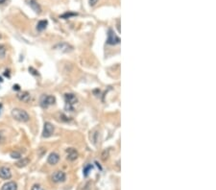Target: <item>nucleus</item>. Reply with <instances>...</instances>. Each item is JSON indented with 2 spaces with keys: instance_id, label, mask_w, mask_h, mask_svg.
<instances>
[{
  "instance_id": "nucleus-1",
  "label": "nucleus",
  "mask_w": 216,
  "mask_h": 190,
  "mask_svg": "<svg viewBox=\"0 0 216 190\" xmlns=\"http://www.w3.org/2000/svg\"><path fill=\"white\" fill-rule=\"evenodd\" d=\"M12 116L14 119H16V121H19V122H28L30 120V116H29L28 112L22 109H18V108L13 109Z\"/></svg>"
},
{
  "instance_id": "nucleus-2",
  "label": "nucleus",
  "mask_w": 216,
  "mask_h": 190,
  "mask_svg": "<svg viewBox=\"0 0 216 190\" xmlns=\"http://www.w3.org/2000/svg\"><path fill=\"white\" fill-rule=\"evenodd\" d=\"M64 102H65V109L67 111H74V106L77 104L78 99L73 93H65L64 94Z\"/></svg>"
},
{
  "instance_id": "nucleus-3",
  "label": "nucleus",
  "mask_w": 216,
  "mask_h": 190,
  "mask_svg": "<svg viewBox=\"0 0 216 190\" xmlns=\"http://www.w3.org/2000/svg\"><path fill=\"white\" fill-rule=\"evenodd\" d=\"M55 103H56V98L53 95H42L41 98V106L43 109L49 108Z\"/></svg>"
},
{
  "instance_id": "nucleus-4",
  "label": "nucleus",
  "mask_w": 216,
  "mask_h": 190,
  "mask_svg": "<svg viewBox=\"0 0 216 190\" xmlns=\"http://www.w3.org/2000/svg\"><path fill=\"white\" fill-rule=\"evenodd\" d=\"M107 43L109 45H116V44H118V43H120V38L114 34L112 29H109V31H108Z\"/></svg>"
},
{
  "instance_id": "nucleus-5",
  "label": "nucleus",
  "mask_w": 216,
  "mask_h": 190,
  "mask_svg": "<svg viewBox=\"0 0 216 190\" xmlns=\"http://www.w3.org/2000/svg\"><path fill=\"white\" fill-rule=\"evenodd\" d=\"M54 49L56 50H60L62 52H64V53H68V52H71L73 50V47L68 44L67 42H60V43H57L56 45H54L53 47Z\"/></svg>"
},
{
  "instance_id": "nucleus-6",
  "label": "nucleus",
  "mask_w": 216,
  "mask_h": 190,
  "mask_svg": "<svg viewBox=\"0 0 216 190\" xmlns=\"http://www.w3.org/2000/svg\"><path fill=\"white\" fill-rule=\"evenodd\" d=\"M54 134V126L50 122H45L44 127H43V131H42V136L43 137H50Z\"/></svg>"
},
{
  "instance_id": "nucleus-7",
  "label": "nucleus",
  "mask_w": 216,
  "mask_h": 190,
  "mask_svg": "<svg viewBox=\"0 0 216 190\" xmlns=\"http://www.w3.org/2000/svg\"><path fill=\"white\" fill-rule=\"evenodd\" d=\"M67 180V175L63 171H56L53 175H52V181L54 182H64Z\"/></svg>"
},
{
  "instance_id": "nucleus-8",
  "label": "nucleus",
  "mask_w": 216,
  "mask_h": 190,
  "mask_svg": "<svg viewBox=\"0 0 216 190\" xmlns=\"http://www.w3.org/2000/svg\"><path fill=\"white\" fill-rule=\"evenodd\" d=\"M27 3V5L34 11L36 14H41V7L39 5V3L36 0H25Z\"/></svg>"
},
{
  "instance_id": "nucleus-9",
  "label": "nucleus",
  "mask_w": 216,
  "mask_h": 190,
  "mask_svg": "<svg viewBox=\"0 0 216 190\" xmlns=\"http://www.w3.org/2000/svg\"><path fill=\"white\" fill-rule=\"evenodd\" d=\"M0 178L3 179V180H10L12 178V171L9 167H0Z\"/></svg>"
},
{
  "instance_id": "nucleus-10",
  "label": "nucleus",
  "mask_w": 216,
  "mask_h": 190,
  "mask_svg": "<svg viewBox=\"0 0 216 190\" xmlns=\"http://www.w3.org/2000/svg\"><path fill=\"white\" fill-rule=\"evenodd\" d=\"M67 159L68 160H70V161H74V160L78 158V152H77L74 148H67Z\"/></svg>"
},
{
  "instance_id": "nucleus-11",
  "label": "nucleus",
  "mask_w": 216,
  "mask_h": 190,
  "mask_svg": "<svg viewBox=\"0 0 216 190\" xmlns=\"http://www.w3.org/2000/svg\"><path fill=\"white\" fill-rule=\"evenodd\" d=\"M59 160H60V156L57 153H51L48 156V159H47V162L50 165H55V164H57L59 162Z\"/></svg>"
},
{
  "instance_id": "nucleus-12",
  "label": "nucleus",
  "mask_w": 216,
  "mask_h": 190,
  "mask_svg": "<svg viewBox=\"0 0 216 190\" xmlns=\"http://www.w3.org/2000/svg\"><path fill=\"white\" fill-rule=\"evenodd\" d=\"M16 96L18 99L24 102V103H29V102L31 101V94L27 92V91H23V92H21V93H18Z\"/></svg>"
},
{
  "instance_id": "nucleus-13",
  "label": "nucleus",
  "mask_w": 216,
  "mask_h": 190,
  "mask_svg": "<svg viewBox=\"0 0 216 190\" xmlns=\"http://www.w3.org/2000/svg\"><path fill=\"white\" fill-rule=\"evenodd\" d=\"M1 190H17V185L14 181H8L2 186Z\"/></svg>"
},
{
  "instance_id": "nucleus-14",
  "label": "nucleus",
  "mask_w": 216,
  "mask_h": 190,
  "mask_svg": "<svg viewBox=\"0 0 216 190\" xmlns=\"http://www.w3.org/2000/svg\"><path fill=\"white\" fill-rule=\"evenodd\" d=\"M47 25H48V21H47L46 19L39 20L38 22V24H36V30L39 31V32H41L47 27Z\"/></svg>"
},
{
  "instance_id": "nucleus-15",
  "label": "nucleus",
  "mask_w": 216,
  "mask_h": 190,
  "mask_svg": "<svg viewBox=\"0 0 216 190\" xmlns=\"http://www.w3.org/2000/svg\"><path fill=\"white\" fill-rule=\"evenodd\" d=\"M29 162H30V159H26V158H24V159H22L18 160V161L16 163V165L18 168H22V167H25L26 165H28Z\"/></svg>"
},
{
  "instance_id": "nucleus-16",
  "label": "nucleus",
  "mask_w": 216,
  "mask_h": 190,
  "mask_svg": "<svg viewBox=\"0 0 216 190\" xmlns=\"http://www.w3.org/2000/svg\"><path fill=\"white\" fill-rule=\"evenodd\" d=\"M92 165L91 164H87V165L84 167V170H83V173H84V176L85 177H87L89 176V172L91 171V169H92Z\"/></svg>"
},
{
  "instance_id": "nucleus-17",
  "label": "nucleus",
  "mask_w": 216,
  "mask_h": 190,
  "mask_svg": "<svg viewBox=\"0 0 216 190\" xmlns=\"http://www.w3.org/2000/svg\"><path fill=\"white\" fill-rule=\"evenodd\" d=\"M6 52H7V48L4 44H1L0 43V59H3L6 56Z\"/></svg>"
},
{
  "instance_id": "nucleus-18",
  "label": "nucleus",
  "mask_w": 216,
  "mask_h": 190,
  "mask_svg": "<svg viewBox=\"0 0 216 190\" xmlns=\"http://www.w3.org/2000/svg\"><path fill=\"white\" fill-rule=\"evenodd\" d=\"M77 16L76 13H71V12H67V13H64V14H62V16H60L61 18H64V19H67V18H70L71 16Z\"/></svg>"
},
{
  "instance_id": "nucleus-19",
  "label": "nucleus",
  "mask_w": 216,
  "mask_h": 190,
  "mask_svg": "<svg viewBox=\"0 0 216 190\" xmlns=\"http://www.w3.org/2000/svg\"><path fill=\"white\" fill-rule=\"evenodd\" d=\"M11 158H12V159H20L21 158V154L19 152H17V151L12 152V153H11Z\"/></svg>"
},
{
  "instance_id": "nucleus-20",
  "label": "nucleus",
  "mask_w": 216,
  "mask_h": 190,
  "mask_svg": "<svg viewBox=\"0 0 216 190\" xmlns=\"http://www.w3.org/2000/svg\"><path fill=\"white\" fill-rule=\"evenodd\" d=\"M31 190H44V188H43V187H42V186H41V184H34V185L32 186Z\"/></svg>"
},
{
  "instance_id": "nucleus-21",
  "label": "nucleus",
  "mask_w": 216,
  "mask_h": 190,
  "mask_svg": "<svg viewBox=\"0 0 216 190\" xmlns=\"http://www.w3.org/2000/svg\"><path fill=\"white\" fill-rule=\"evenodd\" d=\"M99 1V0H89V6H91V7H93V6H95L97 4V2Z\"/></svg>"
},
{
  "instance_id": "nucleus-22",
  "label": "nucleus",
  "mask_w": 216,
  "mask_h": 190,
  "mask_svg": "<svg viewBox=\"0 0 216 190\" xmlns=\"http://www.w3.org/2000/svg\"><path fill=\"white\" fill-rule=\"evenodd\" d=\"M29 71H33V72H31V73H32V74H34V75H39V73H36V71L33 67H30V68H29Z\"/></svg>"
},
{
  "instance_id": "nucleus-23",
  "label": "nucleus",
  "mask_w": 216,
  "mask_h": 190,
  "mask_svg": "<svg viewBox=\"0 0 216 190\" xmlns=\"http://www.w3.org/2000/svg\"><path fill=\"white\" fill-rule=\"evenodd\" d=\"M13 89H14V90H20V86H19V85H14V86H13Z\"/></svg>"
},
{
  "instance_id": "nucleus-24",
  "label": "nucleus",
  "mask_w": 216,
  "mask_h": 190,
  "mask_svg": "<svg viewBox=\"0 0 216 190\" xmlns=\"http://www.w3.org/2000/svg\"><path fill=\"white\" fill-rule=\"evenodd\" d=\"M3 141H4V136H2L1 131H0V143H2Z\"/></svg>"
},
{
  "instance_id": "nucleus-25",
  "label": "nucleus",
  "mask_w": 216,
  "mask_h": 190,
  "mask_svg": "<svg viewBox=\"0 0 216 190\" xmlns=\"http://www.w3.org/2000/svg\"><path fill=\"white\" fill-rule=\"evenodd\" d=\"M4 75H5V76H7V77H8V78H10V73H9V70H6V71L4 72Z\"/></svg>"
},
{
  "instance_id": "nucleus-26",
  "label": "nucleus",
  "mask_w": 216,
  "mask_h": 190,
  "mask_svg": "<svg viewBox=\"0 0 216 190\" xmlns=\"http://www.w3.org/2000/svg\"><path fill=\"white\" fill-rule=\"evenodd\" d=\"M7 1V0H0V5H1V4H4V3Z\"/></svg>"
},
{
  "instance_id": "nucleus-27",
  "label": "nucleus",
  "mask_w": 216,
  "mask_h": 190,
  "mask_svg": "<svg viewBox=\"0 0 216 190\" xmlns=\"http://www.w3.org/2000/svg\"><path fill=\"white\" fill-rule=\"evenodd\" d=\"M2 107H3V105L0 104V113H1V111H2Z\"/></svg>"
},
{
  "instance_id": "nucleus-28",
  "label": "nucleus",
  "mask_w": 216,
  "mask_h": 190,
  "mask_svg": "<svg viewBox=\"0 0 216 190\" xmlns=\"http://www.w3.org/2000/svg\"><path fill=\"white\" fill-rule=\"evenodd\" d=\"M3 82V80H2V78L1 77H0V83H2Z\"/></svg>"
},
{
  "instance_id": "nucleus-29",
  "label": "nucleus",
  "mask_w": 216,
  "mask_h": 190,
  "mask_svg": "<svg viewBox=\"0 0 216 190\" xmlns=\"http://www.w3.org/2000/svg\"><path fill=\"white\" fill-rule=\"evenodd\" d=\"M2 39V35L1 34H0V39Z\"/></svg>"
}]
</instances>
